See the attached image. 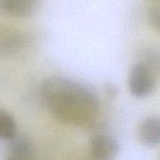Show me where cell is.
Segmentation results:
<instances>
[{
	"mask_svg": "<svg viewBox=\"0 0 160 160\" xmlns=\"http://www.w3.org/2000/svg\"><path fill=\"white\" fill-rule=\"evenodd\" d=\"M89 153L92 160H115L119 153V144L113 137L98 134L90 140Z\"/></svg>",
	"mask_w": 160,
	"mask_h": 160,
	"instance_id": "cell-4",
	"label": "cell"
},
{
	"mask_svg": "<svg viewBox=\"0 0 160 160\" xmlns=\"http://www.w3.org/2000/svg\"><path fill=\"white\" fill-rule=\"evenodd\" d=\"M104 92H105V94L107 95L108 98H115L119 94V88H118V86L116 84L112 83V82H108L104 86Z\"/></svg>",
	"mask_w": 160,
	"mask_h": 160,
	"instance_id": "cell-10",
	"label": "cell"
},
{
	"mask_svg": "<svg viewBox=\"0 0 160 160\" xmlns=\"http://www.w3.org/2000/svg\"><path fill=\"white\" fill-rule=\"evenodd\" d=\"M146 1L151 3L152 5H158V2H159V0H146Z\"/></svg>",
	"mask_w": 160,
	"mask_h": 160,
	"instance_id": "cell-11",
	"label": "cell"
},
{
	"mask_svg": "<svg viewBox=\"0 0 160 160\" xmlns=\"http://www.w3.org/2000/svg\"><path fill=\"white\" fill-rule=\"evenodd\" d=\"M158 69L146 62L136 63L128 76V90L132 96L142 98L150 96L158 83Z\"/></svg>",
	"mask_w": 160,
	"mask_h": 160,
	"instance_id": "cell-2",
	"label": "cell"
},
{
	"mask_svg": "<svg viewBox=\"0 0 160 160\" xmlns=\"http://www.w3.org/2000/svg\"><path fill=\"white\" fill-rule=\"evenodd\" d=\"M139 141L145 146L155 147L160 142V121L158 117H147L138 128Z\"/></svg>",
	"mask_w": 160,
	"mask_h": 160,
	"instance_id": "cell-6",
	"label": "cell"
},
{
	"mask_svg": "<svg viewBox=\"0 0 160 160\" xmlns=\"http://www.w3.org/2000/svg\"><path fill=\"white\" fill-rule=\"evenodd\" d=\"M17 136V125L14 117L0 110V140L9 142Z\"/></svg>",
	"mask_w": 160,
	"mask_h": 160,
	"instance_id": "cell-7",
	"label": "cell"
},
{
	"mask_svg": "<svg viewBox=\"0 0 160 160\" xmlns=\"http://www.w3.org/2000/svg\"><path fill=\"white\" fill-rule=\"evenodd\" d=\"M28 36L22 29L0 24V58L12 56L21 52L28 43Z\"/></svg>",
	"mask_w": 160,
	"mask_h": 160,
	"instance_id": "cell-3",
	"label": "cell"
},
{
	"mask_svg": "<svg viewBox=\"0 0 160 160\" xmlns=\"http://www.w3.org/2000/svg\"><path fill=\"white\" fill-rule=\"evenodd\" d=\"M40 0H0V15L25 19L33 16L38 8Z\"/></svg>",
	"mask_w": 160,
	"mask_h": 160,
	"instance_id": "cell-5",
	"label": "cell"
},
{
	"mask_svg": "<svg viewBox=\"0 0 160 160\" xmlns=\"http://www.w3.org/2000/svg\"><path fill=\"white\" fill-rule=\"evenodd\" d=\"M10 144L8 145V150L11 155L10 158L17 160H26L31 155L32 147L31 143L22 138L15 137L9 141Z\"/></svg>",
	"mask_w": 160,
	"mask_h": 160,
	"instance_id": "cell-8",
	"label": "cell"
},
{
	"mask_svg": "<svg viewBox=\"0 0 160 160\" xmlns=\"http://www.w3.org/2000/svg\"><path fill=\"white\" fill-rule=\"evenodd\" d=\"M148 20L152 27L156 30L160 28V9L158 5H151L148 10Z\"/></svg>",
	"mask_w": 160,
	"mask_h": 160,
	"instance_id": "cell-9",
	"label": "cell"
},
{
	"mask_svg": "<svg viewBox=\"0 0 160 160\" xmlns=\"http://www.w3.org/2000/svg\"><path fill=\"white\" fill-rule=\"evenodd\" d=\"M41 96L50 112L58 121L68 125H90L99 112L97 95L86 85L71 79H46L41 85Z\"/></svg>",
	"mask_w": 160,
	"mask_h": 160,
	"instance_id": "cell-1",
	"label": "cell"
},
{
	"mask_svg": "<svg viewBox=\"0 0 160 160\" xmlns=\"http://www.w3.org/2000/svg\"><path fill=\"white\" fill-rule=\"evenodd\" d=\"M8 160H17V159H14V158H9V159Z\"/></svg>",
	"mask_w": 160,
	"mask_h": 160,
	"instance_id": "cell-12",
	"label": "cell"
}]
</instances>
